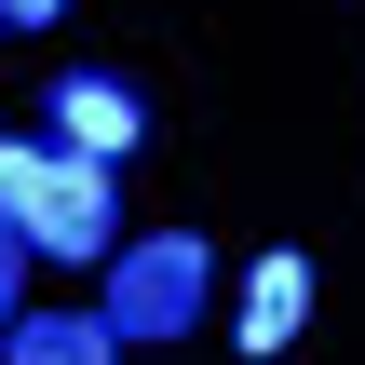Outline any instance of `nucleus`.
Segmentation results:
<instances>
[{
	"label": "nucleus",
	"mask_w": 365,
	"mask_h": 365,
	"mask_svg": "<svg viewBox=\"0 0 365 365\" xmlns=\"http://www.w3.org/2000/svg\"><path fill=\"white\" fill-rule=\"evenodd\" d=\"M0 217L27 230L41 271H108V257H122V190H108V163H81V149H54V135H0Z\"/></svg>",
	"instance_id": "f257e3e1"
},
{
	"label": "nucleus",
	"mask_w": 365,
	"mask_h": 365,
	"mask_svg": "<svg viewBox=\"0 0 365 365\" xmlns=\"http://www.w3.org/2000/svg\"><path fill=\"white\" fill-rule=\"evenodd\" d=\"M203 284H217V257H203L190 230H149V244H122V257H108L95 312H108V339H122V352H135V339H190V325H203Z\"/></svg>",
	"instance_id": "f03ea898"
},
{
	"label": "nucleus",
	"mask_w": 365,
	"mask_h": 365,
	"mask_svg": "<svg viewBox=\"0 0 365 365\" xmlns=\"http://www.w3.org/2000/svg\"><path fill=\"white\" fill-rule=\"evenodd\" d=\"M41 122H54V149H81V163H122V149H135V135H149V108H135V95H122V81H95V68H68V81H54V108H41Z\"/></svg>",
	"instance_id": "7ed1b4c3"
},
{
	"label": "nucleus",
	"mask_w": 365,
	"mask_h": 365,
	"mask_svg": "<svg viewBox=\"0 0 365 365\" xmlns=\"http://www.w3.org/2000/svg\"><path fill=\"white\" fill-rule=\"evenodd\" d=\"M298 312H312V257L284 244V257H257V271H244V352H284V339H298Z\"/></svg>",
	"instance_id": "20e7f679"
},
{
	"label": "nucleus",
	"mask_w": 365,
	"mask_h": 365,
	"mask_svg": "<svg viewBox=\"0 0 365 365\" xmlns=\"http://www.w3.org/2000/svg\"><path fill=\"white\" fill-rule=\"evenodd\" d=\"M0 365H122V339H108V312H27Z\"/></svg>",
	"instance_id": "39448f33"
},
{
	"label": "nucleus",
	"mask_w": 365,
	"mask_h": 365,
	"mask_svg": "<svg viewBox=\"0 0 365 365\" xmlns=\"http://www.w3.org/2000/svg\"><path fill=\"white\" fill-rule=\"evenodd\" d=\"M27 271H41V257H27V230H14V217H0V339H14V325H27Z\"/></svg>",
	"instance_id": "423d86ee"
},
{
	"label": "nucleus",
	"mask_w": 365,
	"mask_h": 365,
	"mask_svg": "<svg viewBox=\"0 0 365 365\" xmlns=\"http://www.w3.org/2000/svg\"><path fill=\"white\" fill-rule=\"evenodd\" d=\"M0 14H14V27H54V14H68V0H0Z\"/></svg>",
	"instance_id": "0eeeda50"
},
{
	"label": "nucleus",
	"mask_w": 365,
	"mask_h": 365,
	"mask_svg": "<svg viewBox=\"0 0 365 365\" xmlns=\"http://www.w3.org/2000/svg\"><path fill=\"white\" fill-rule=\"evenodd\" d=\"M0 27H14V14H0Z\"/></svg>",
	"instance_id": "6e6552de"
}]
</instances>
